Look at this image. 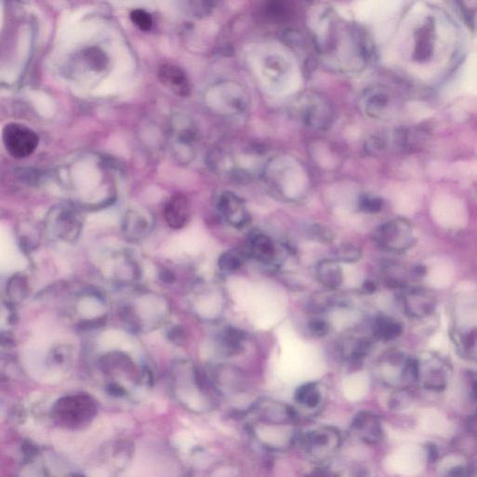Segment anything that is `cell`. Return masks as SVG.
I'll return each mask as SVG.
<instances>
[{
  "mask_svg": "<svg viewBox=\"0 0 477 477\" xmlns=\"http://www.w3.org/2000/svg\"><path fill=\"white\" fill-rule=\"evenodd\" d=\"M476 396H477V386H476Z\"/></svg>",
  "mask_w": 477,
  "mask_h": 477,
  "instance_id": "cell-37",
  "label": "cell"
},
{
  "mask_svg": "<svg viewBox=\"0 0 477 477\" xmlns=\"http://www.w3.org/2000/svg\"><path fill=\"white\" fill-rule=\"evenodd\" d=\"M243 260L233 252H225L219 257L218 268L222 273H233L242 268Z\"/></svg>",
  "mask_w": 477,
  "mask_h": 477,
  "instance_id": "cell-24",
  "label": "cell"
},
{
  "mask_svg": "<svg viewBox=\"0 0 477 477\" xmlns=\"http://www.w3.org/2000/svg\"><path fill=\"white\" fill-rule=\"evenodd\" d=\"M312 18L315 51L332 67L342 72H358L372 56L367 34L355 24L342 20L331 8L317 9Z\"/></svg>",
  "mask_w": 477,
  "mask_h": 477,
  "instance_id": "cell-1",
  "label": "cell"
},
{
  "mask_svg": "<svg viewBox=\"0 0 477 477\" xmlns=\"http://www.w3.org/2000/svg\"><path fill=\"white\" fill-rule=\"evenodd\" d=\"M5 149L15 159L29 157L38 146L40 138L35 131L21 123H8L2 130Z\"/></svg>",
  "mask_w": 477,
  "mask_h": 477,
  "instance_id": "cell-4",
  "label": "cell"
},
{
  "mask_svg": "<svg viewBox=\"0 0 477 477\" xmlns=\"http://www.w3.org/2000/svg\"><path fill=\"white\" fill-rule=\"evenodd\" d=\"M468 427L470 431L477 437V413L469 419Z\"/></svg>",
  "mask_w": 477,
  "mask_h": 477,
  "instance_id": "cell-34",
  "label": "cell"
},
{
  "mask_svg": "<svg viewBox=\"0 0 477 477\" xmlns=\"http://www.w3.org/2000/svg\"><path fill=\"white\" fill-rule=\"evenodd\" d=\"M307 235L312 241L321 245H330L335 240V233L323 225L314 224L308 227Z\"/></svg>",
  "mask_w": 477,
  "mask_h": 477,
  "instance_id": "cell-21",
  "label": "cell"
},
{
  "mask_svg": "<svg viewBox=\"0 0 477 477\" xmlns=\"http://www.w3.org/2000/svg\"><path fill=\"white\" fill-rule=\"evenodd\" d=\"M292 113L301 122L315 130H328L334 120L330 101L314 90L301 92L292 104Z\"/></svg>",
  "mask_w": 477,
  "mask_h": 477,
  "instance_id": "cell-3",
  "label": "cell"
},
{
  "mask_svg": "<svg viewBox=\"0 0 477 477\" xmlns=\"http://www.w3.org/2000/svg\"><path fill=\"white\" fill-rule=\"evenodd\" d=\"M295 398L301 405L308 407H315L321 401V393L317 385L307 383L298 389Z\"/></svg>",
  "mask_w": 477,
  "mask_h": 477,
  "instance_id": "cell-19",
  "label": "cell"
},
{
  "mask_svg": "<svg viewBox=\"0 0 477 477\" xmlns=\"http://www.w3.org/2000/svg\"><path fill=\"white\" fill-rule=\"evenodd\" d=\"M152 219L140 212L129 213L126 216L123 229L126 235L134 239L143 238L150 232Z\"/></svg>",
  "mask_w": 477,
  "mask_h": 477,
  "instance_id": "cell-15",
  "label": "cell"
},
{
  "mask_svg": "<svg viewBox=\"0 0 477 477\" xmlns=\"http://www.w3.org/2000/svg\"><path fill=\"white\" fill-rule=\"evenodd\" d=\"M161 279H163L164 282H172L174 281L175 276L174 274L170 273V271H163V273H161Z\"/></svg>",
  "mask_w": 477,
  "mask_h": 477,
  "instance_id": "cell-35",
  "label": "cell"
},
{
  "mask_svg": "<svg viewBox=\"0 0 477 477\" xmlns=\"http://www.w3.org/2000/svg\"><path fill=\"white\" fill-rule=\"evenodd\" d=\"M262 177L270 193L281 199H289L292 193L297 197L309 185V175L302 164L287 156L271 159Z\"/></svg>",
  "mask_w": 477,
  "mask_h": 477,
  "instance_id": "cell-2",
  "label": "cell"
},
{
  "mask_svg": "<svg viewBox=\"0 0 477 477\" xmlns=\"http://www.w3.org/2000/svg\"><path fill=\"white\" fill-rule=\"evenodd\" d=\"M381 207H382V202L377 197L364 195L359 200V208H360L362 212L367 213H378V211H380Z\"/></svg>",
  "mask_w": 477,
  "mask_h": 477,
  "instance_id": "cell-27",
  "label": "cell"
},
{
  "mask_svg": "<svg viewBox=\"0 0 477 477\" xmlns=\"http://www.w3.org/2000/svg\"><path fill=\"white\" fill-rule=\"evenodd\" d=\"M364 289L366 290V292H371L372 290L374 289V285H373L372 282H367L364 285Z\"/></svg>",
  "mask_w": 477,
  "mask_h": 477,
  "instance_id": "cell-36",
  "label": "cell"
},
{
  "mask_svg": "<svg viewBox=\"0 0 477 477\" xmlns=\"http://www.w3.org/2000/svg\"><path fill=\"white\" fill-rule=\"evenodd\" d=\"M48 227L51 234L65 242H76L82 229L81 215L70 205H58L49 213Z\"/></svg>",
  "mask_w": 477,
  "mask_h": 477,
  "instance_id": "cell-5",
  "label": "cell"
},
{
  "mask_svg": "<svg viewBox=\"0 0 477 477\" xmlns=\"http://www.w3.org/2000/svg\"><path fill=\"white\" fill-rule=\"evenodd\" d=\"M289 64L278 56H270L265 60V72L270 81L280 82L289 73Z\"/></svg>",
  "mask_w": 477,
  "mask_h": 477,
  "instance_id": "cell-18",
  "label": "cell"
},
{
  "mask_svg": "<svg viewBox=\"0 0 477 477\" xmlns=\"http://www.w3.org/2000/svg\"><path fill=\"white\" fill-rule=\"evenodd\" d=\"M428 448V457L431 462H435L438 459V451L434 445H430Z\"/></svg>",
  "mask_w": 477,
  "mask_h": 477,
  "instance_id": "cell-33",
  "label": "cell"
},
{
  "mask_svg": "<svg viewBox=\"0 0 477 477\" xmlns=\"http://www.w3.org/2000/svg\"><path fill=\"white\" fill-rule=\"evenodd\" d=\"M448 476L449 477H471L473 471L465 466H456L449 470Z\"/></svg>",
  "mask_w": 477,
  "mask_h": 477,
  "instance_id": "cell-30",
  "label": "cell"
},
{
  "mask_svg": "<svg viewBox=\"0 0 477 477\" xmlns=\"http://www.w3.org/2000/svg\"><path fill=\"white\" fill-rule=\"evenodd\" d=\"M169 338L175 343H180V341H182L184 338L183 331L179 328H175L170 332Z\"/></svg>",
  "mask_w": 477,
  "mask_h": 477,
  "instance_id": "cell-31",
  "label": "cell"
},
{
  "mask_svg": "<svg viewBox=\"0 0 477 477\" xmlns=\"http://www.w3.org/2000/svg\"><path fill=\"white\" fill-rule=\"evenodd\" d=\"M131 20L141 31H149L152 29V16L145 10L136 9L131 13Z\"/></svg>",
  "mask_w": 477,
  "mask_h": 477,
  "instance_id": "cell-26",
  "label": "cell"
},
{
  "mask_svg": "<svg viewBox=\"0 0 477 477\" xmlns=\"http://www.w3.org/2000/svg\"><path fill=\"white\" fill-rule=\"evenodd\" d=\"M249 254L261 264L271 265L277 257L275 243L270 236L256 233L249 243Z\"/></svg>",
  "mask_w": 477,
  "mask_h": 477,
  "instance_id": "cell-11",
  "label": "cell"
},
{
  "mask_svg": "<svg viewBox=\"0 0 477 477\" xmlns=\"http://www.w3.org/2000/svg\"><path fill=\"white\" fill-rule=\"evenodd\" d=\"M218 210L222 218L235 229H243L250 222L245 202L232 191H226L219 197Z\"/></svg>",
  "mask_w": 477,
  "mask_h": 477,
  "instance_id": "cell-6",
  "label": "cell"
},
{
  "mask_svg": "<svg viewBox=\"0 0 477 477\" xmlns=\"http://www.w3.org/2000/svg\"><path fill=\"white\" fill-rule=\"evenodd\" d=\"M452 277H453V268L451 265H449L448 262H440L432 266L428 281L432 286L442 289L451 284Z\"/></svg>",
  "mask_w": 477,
  "mask_h": 477,
  "instance_id": "cell-17",
  "label": "cell"
},
{
  "mask_svg": "<svg viewBox=\"0 0 477 477\" xmlns=\"http://www.w3.org/2000/svg\"><path fill=\"white\" fill-rule=\"evenodd\" d=\"M361 257V249L353 243H341L335 250V259L338 262L355 263L359 261Z\"/></svg>",
  "mask_w": 477,
  "mask_h": 477,
  "instance_id": "cell-22",
  "label": "cell"
},
{
  "mask_svg": "<svg viewBox=\"0 0 477 477\" xmlns=\"http://www.w3.org/2000/svg\"><path fill=\"white\" fill-rule=\"evenodd\" d=\"M331 435L329 432H312L307 438L306 442L309 451H321L330 446Z\"/></svg>",
  "mask_w": 477,
  "mask_h": 477,
  "instance_id": "cell-25",
  "label": "cell"
},
{
  "mask_svg": "<svg viewBox=\"0 0 477 477\" xmlns=\"http://www.w3.org/2000/svg\"><path fill=\"white\" fill-rule=\"evenodd\" d=\"M309 330L316 338H323L329 333L330 326L325 320L314 319L309 323Z\"/></svg>",
  "mask_w": 477,
  "mask_h": 477,
  "instance_id": "cell-28",
  "label": "cell"
},
{
  "mask_svg": "<svg viewBox=\"0 0 477 477\" xmlns=\"http://www.w3.org/2000/svg\"><path fill=\"white\" fill-rule=\"evenodd\" d=\"M246 339L245 332L229 326L219 336V347L226 356L238 355L243 352Z\"/></svg>",
  "mask_w": 477,
  "mask_h": 477,
  "instance_id": "cell-13",
  "label": "cell"
},
{
  "mask_svg": "<svg viewBox=\"0 0 477 477\" xmlns=\"http://www.w3.org/2000/svg\"><path fill=\"white\" fill-rule=\"evenodd\" d=\"M398 325L387 318H378L374 325V335L375 338L388 341L394 338L398 333Z\"/></svg>",
  "mask_w": 477,
  "mask_h": 477,
  "instance_id": "cell-23",
  "label": "cell"
},
{
  "mask_svg": "<svg viewBox=\"0 0 477 477\" xmlns=\"http://www.w3.org/2000/svg\"><path fill=\"white\" fill-rule=\"evenodd\" d=\"M76 477H83V476H76Z\"/></svg>",
  "mask_w": 477,
  "mask_h": 477,
  "instance_id": "cell-38",
  "label": "cell"
},
{
  "mask_svg": "<svg viewBox=\"0 0 477 477\" xmlns=\"http://www.w3.org/2000/svg\"><path fill=\"white\" fill-rule=\"evenodd\" d=\"M294 13V5L289 1H270L265 3L262 15L271 22H284L289 20Z\"/></svg>",
  "mask_w": 477,
  "mask_h": 477,
  "instance_id": "cell-16",
  "label": "cell"
},
{
  "mask_svg": "<svg viewBox=\"0 0 477 477\" xmlns=\"http://www.w3.org/2000/svg\"><path fill=\"white\" fill-rule=\"evenodd\" d=\"M221 108L232 116L245 113L249 106L248 93L240 84L227 81L219 85Z\"/></svg>",
  "mask_w": 477,
  "mask_h": 477,
  "instance_id": "cell-7",
  "label": "cell"
},
{
  "mask_svg": "<svg viewBox=\"0 0 477 477\" xmlns=\"http://www.w3.org/2000/svg\"><path fill=\"white\" fill-rule=\"evenodd\" d=\"M317 280L328 289H339L343 282V271L336 259H323L316 268Z\"/></svg>",
  "mask_w": 477,
  "mask_h": 477,
  "instance_id": "cell-12",
  "label": "cell"
},
{
  "mask_svg": "<svg viewBox=\"0 0 477 477\" xmlns=\"http://www.w3.org/2000/svg\"><path fill=\"white\" fill-rule=\"evenodd\" d=\"M161 83L178 97H186L191 93V82L185 71L172 64L161 65L158 70Z\"/></svg>",
  "mask_w": 477,
  "mask_h": 477,
  "instance_id": "cell-9",
  "label": "cell"
},
{
  "mask_svg": "<svg viewBox=\"0 0 477 477\" xmlns=\"http://www.w3.org/2000/svg\"><path fill=\"white\" fill-rule=\"evenodd\" d=\"M391 104V93L382 86L369 88L361 98L362 109L373 119H383L390 112Z\"/></svg>",
  "mask_w": 477,
  "mask_h": 477,
  "instance_id": "cell-8",
  "label": "cell"
},
{
  "mask_svg": "<svg viewBox=\"0 0 477 477\" xmlns=\"http://www.w3.org/2000/svg\"><path fill=\"white\" fill-rule=\"evenodd\" d=\"M88 59H89L90 65L92 67L97 68V70H99V67L103 68L105 67V56L100 51H90L89 54H88Z\"/></svg>",
  "mask_w": 477,
  "mask_h": 477,
  "instance_id": "cell-29",
  "label": "cell"
},
{
  "mask_svg": "<svg viewBox=\"0 0 477 477\" xmlns=\"http://www.w3.org/2000/svg\"><path fill=\"white\" fill-rule=\"evenodd\" d=\"M27 281L23 275H15L7 285V294L13 303H20L27 294Z\"/></svg>",
  "mask_w": 477,
  "mask_h": 477,
  "instance_id": "cell-20",
  "label": "cell"
},
{
  "mask_svg": "<svg viewBox=\"0 0 477 477\" xmlns=\"http://www.w3.org/2000/svg\"><path fill=\"white\" fill-rule=\"evenodd\" d=\"M355 429H357L361 434H363L364 440L369 442L375 443L381 439L382 437V430L377 417L372 414L363 412L356 417L355 421Z\"/></svg>",
  "mask_w": 477,
  "mask_h": 477,
  "instance_id": "cell-14",
  "label": "cell"
},
{
  "mask_svg": "<svg viewBox=\"0 0 477 477\" xmlns=\"http://www.w3.org/2000/svg\"><path fill=\"white\" fill-rule=\"evenodd\" d=\"M164 216L172 229H182L188 223L191 216V204L183 194H175L170 198L164 209Z\"/></svg>",
  "mask_w": 477,
  "mask_h": 477,
  "instance_id": "cell-10",
  "label": "cell"
},
{
  "mask_svg": "<svg viewBox=\"0 0 477 477\" xmlns=\"http://www.w3.org/2000/svg\"><path fill=\"white\" fill-rule=\"evenodd\" d=\"M108 391L114 396H123L125 394L124 389L115 385L109 386Z\"/></svg>",
  "mask_w": 477,
  "mask_h": 477,
  "instance_id": "cell-32",
  "label": "cell"
}]
</instances>
